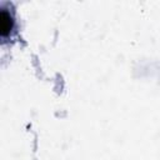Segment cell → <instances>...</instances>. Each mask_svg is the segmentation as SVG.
<instances>
[{
	"label": "cell",
	"mask_w": 160,
	"mask_h": 160,
	"mask_svg": "<svg viewBox=\"0 0 160 160\" xmlns=\"http://www.w3.org/2000/svg\"><path fill=\"white\" fill-rule=\"evenodd\" d=\"M14 29H15V19L12 11L6 5H4L0 9V34L4 39H8L9 36H11Z\"/></svg>",
	"instance_id": "6da1fadb"
}]
</instances>
